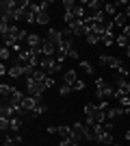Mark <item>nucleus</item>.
Instances as JSON below:
<instances>
[{
  "label": "nucleus",
  "mask_w": 130,
  "mask_h": 146,
  "mask_svg": "<svg viewBox=\"0 0 130 146\" xmlns=\"http://www.w3.org/2000/svg\"><path fill=\"white\" fill-rule=\"evenodd\" d=\"M95 94H98L100 98H104V100H106V98L115 96V90H113V87L108 85L102 76H98V79H95Z\"/></svg>",
  "instance_id": "1"
},
{
  "label": "nucleus",
  "mask_w": 130,
  "mask_h": 146,
  "mask_svg": "<svg viewBox=\"0 0 130 146\" xmlns=\"http://www.w3.org/2000/svg\"><path fill=\"white\" fill-rule=\"evenodd\" d=\"M39 68H41V70L48 74V76H54V74L61 70V61L52 59V57H43V59H41V66H39Z\"/></svg>",
  "instance_id": "2"
},
{
  "label": "nucleus",
  "mask_w": 130,
  "mask_h": 146,
  "mask_svg": "<svg viewBox=\"0 0 130 146\" xmlns=\"http://www.w3.org/2000/svg\"><path fill=\"white\" fill-rule=\"evenodd\" d=\"M20 7V2H15V0H2L0 2V11H2V15H11L15 13V9Z\"/></svg>",
  "instance_id": "3"
},
{
  "label": "nucleus",
  "mask_w": 130,
  "mask_h": 146,
  "mask_svg": "<svg viewBox=\"0 0 130 146\" xmlns=\"http://www.w3.org/2000/svg\"><path fill=\"white\" fill-rule=\"evenodd\" d=\"M48 42H52V44L56 46V50H59V46H61V44L65 42V35H63V31L50 29V31H48Z\"/></svg>",
  "instance_id": "4"
},
{
  "label": "nucleus",
  "mask_w": 130,
  "mask_h": 146,
  "mask_svg": "<svg viewBox=\"0 0 130 146\" xmlns=\"http://www.w3.org/2000/svg\"><path fill=\"white\" fill-rule=\"evenodd\" d=\"M85 133H87V127L85 122H76L74 127H72V140H85Z\"/></svg>",
  "instance_id": "5"
},
{
  "label": "nucleus",
  "mask_w": 130,
  "mask_h": 146,
  "mask_svg": "<svg viewBox=\"0 0 130 146\" xmlns=\"http://www.w3.org/2000/svg\"><path fill=\"white\" fill-rule=\"evenodd\" d=\"M26 44H28V48H31V50H41L43 39H41L39 35H35V33H31V35H28V39H26Z\"/></svg>",
  "instance_id": "6"
},
{
  "label": "nucleus",
  "mask_w": 130,
  "mask_h": 146,
  "mask_svg": "<svg viewBox=\"0 0 130 146\" xmlns=\"http://www.w3.org/2000/svg\"><path fill=\"white\" fill-rule=\"evenodd\" d=\"M54 50H56L54 44L48 42V39H43V44H41V55L43 57H52V55H54Z\"/></svg>",
  "instance_id": "7"
},
{
  "label": "nucleus",
  "mask_w": 130,
  "mask_h": 146,
  "mask_svg": "<svg viewBox=\"0 0 130 146\" xmlns=\"http://www.w3.org/2000/svg\"><path fill=\"white\" fill-rule=\"evenodd\" d=\"M13 90H15V87H11V85H5V83L0 85V94H2V103H9V100H11V96H13Z\"/></svg>",
  "instance_id": "8"
},
{
  "label": "nucleus",
  "mask_w": 130,
  "mask_h": 146,
  "mask_svg": "<svg viewBox=\"0 0 130 146\" xmlns=\"http://www.w3.org/2000/svg\"><path fill=\"white\" fill-rule=\"evenodd\" d=\"M63 81H65V85L74 87V83L78 81V74H76L74 70H67V72H65V76H63Z\"/></svg>",
  "instance_id": "9"
},
{
  "label": "nucleus",
  "mask_w": 130,
  "mask_h": 146,
  "mask_svg": "<svg viewBox=\"0 0 130 146\" xmlns=\"http://www.w3.org/2000/svg\"><path fill=\"white\" fill-rule=\"evenodd\" d=\"M7 74H9L11 79H22V76H24V70H22V68H20V66H11V68H9V72H7Z\"/></svg>",
  "instance_id": "10"
},
{
  "label": "nucleus",
  "mask_w": 130,
  "mask_h": 146,
  "mask_svg": "<svg viewBox=\"0 0 130 146\" xmlns=\"http://www.w3.org/2000/svg\"><path fill=\"white\" fill-rule=\"evenodd\" d=\"M122 113H126V111H124V107H111V109L106 111V118H108V120H113V118L122 116Z\"/></svg>",
  "instance_id": "11"
},
{
  "label": "nucleus",
  "mask_w": 130,
  "mask_h": 146,
  "mask_svg": "<svg viewBox=\"0 0 130 146\" xmlns=\"http://www.w3.org/2000/svg\"><path fill=\"white\" fill-rule=\"evenodd\" d=\"M48 22H50V13L48 11H39L37 13V20H35V24H48Z\"/></svg>",
  "instance_id": "12"
},
{
  "label": "nucleus",
  "mask_w": 130,
  "mask_h": 146,
  "mask_svg": "<svg viewBox=\"0 0 130 146\" xmlns=\"http://www.w3.org/2000/svg\"><path fill=\"white\" fill-rule=\"evenodd\" d=\"M115 44H117V46H122V48H128V46H130V35L119 33V35H117V42H115Z\"/></svg>",
  "instance_id": "13"
},
{
  "label": "nucleus",
  "mask_w": 130,
  "mask_h": 146,
  "mask_svg": "<svg viewBox=\"0 0 130 146\" xmlns=\"http://www.w3.org/2000/svg\"><path fill=\"white\" fill-rule=\"evenodd\" d=\"M113 24L119 26V29H126V26H128V24H126V15H124V13H117V15L113 18Z\"/></svg>",
  "instance_id": "14"
},
{
  "label": "nucleus",
  "mask_w": 130,
  "mask_h": 146,
  "mask_svg": "<svg viewBox=\"0 0 130 146\" xmlns=\"http://www.w3.org/2000/svg\"><path fill=\"white\" fill-rule=\"evenodd\" d=\"M100 144H115V140H113V133H111V131H106V133H102V135H100Z\"/></svg>",
  "instance_id": "15"
},
{
  "label": "nucleus",
  "mask_w": 130,
  "mask_h": 146,
  "mask_svg": "<svg viewBox=\"0 0 130 146\" xmlns=\"http://www.w3.org/2000/svg\"><path fill=\"white\" fill-rule=\"evenodd\" d=\"M85 39H87V44H89V46H95L98 42H102V37H100L98 33H93V31H91V33H89V35L85 37Z\"/></svg>",
  "instance_id": "16"
},
{
  "label": "nucleus",
  "mask_w": 130,
  "mask_h": 146,
  "mask_svg": "<svg viewBox=\"0 0 130 146\" xmlns=\"http://www.w3.org/2000/svg\"><path fill=\"white\" fill-rule=\"evenodd\" d=\"M104 13H106V15H113V18H115V15H117V7H115V2H106V5H104Z\"/></svg>",
  "instance_id": "17"
},
{
  "label": "nucleus",
  "mask_w": 130,
  "mask_h": 146,
  "mask_svg": "<svg viewBox=\"0 0 130 146\" xmlns=\"http://www.w3.org/2000/svg\"><path fill=\"white\" fill-rule=\"evenodd\" d=\"M117 42V37L113 35V31L111 33H104V35H102V44H106V46H111V44H115Z\"/></svg>",
  "instance_id": "18"
},
{
  "label": "nucleus",
  "mask_w": 130,
  "mask_h": 146,
  "mask_svg": "<svg viewBox=\"0 0 130 146\" xmlns=\"http://www.w3.org/2000/svg\"><path fill=\"white\" fill-rule=\"evenodd\" d=\"M59 135H61V140H67V137H72V127H59Z\"/></svg>",
  "instance_id": "19"
},
{
  "label": "nucleus",
  "mask_w": 130,
  "mask_h": 146,
  "mask_svg": "<svg viewBox=\"0 0 130 146\" xmlns=\"http://www.w3.org/2000/svg\"><path fill=\"white\" fill-rule=\"evenodd\" d=\"M20 127H22V122H20V116L11 118V131H15V133H20Z\"/></svg>",
  "instance_id": "20"
},
{
  "label": "nucleus",
  "mask_w": 130,
  "mask_h": 146,
  "mask_svg": "<svg viewBox=\"0 0 130 146\" xmlns=\"http://www.w3.org/2000/svg\"><path fill=\"white\" fill-rule=\"evenodd\" d=\"M9 55H11V48H7V46H2V48H0V59H2V63H5V61L9 59Z\"/></svg>",
  "instance_id": "21"
},
{
  "label": "nucleus",
  "mask_w": 130,
  "mask_h": 146,
  "mask_svg": "<svg viewBox=\"0 0 130 146\" xmlns=\"http://www.w3.org/2000/svg\"><path fill=\"white\" fill-rule=\"evenodd\" d=\"M46 111H48V107H46V105H43V103H39V107H37V109H35V111H33L31 116H43Z\"/></svg>",
  "instance_id": "22"
},
{
  "label": "nucleus",
  "mask_w": 130,
  "mask_h": 146,
  "mask_svg": "<svg viewBox=\"0 0 130 146\" xmlns=\"http://www.w3.org/2000/svg\"><path fill=\"white\" fill-rule=\"evenodd\" d=\"M80 68H82V70H85L87 74H91V72H93V66H91V63H89V61H80Z\"/></svg>",
  "instance_id": "23"
},
{
  "label": "nucleus",
  "mask_w": 130,
  "mask_h": 146,
  "mask_svg": "<svg viewBox=\"0 0 130 146\" xmlns=\"http://www.w3.org/2000/svg\"><path fill=\"white\" fill-rule=\"evenodd\" d=\"M59 146H78V142L72 140V137H67V140H61V144Z\"/></svg>",
  "instance_id": "24"
},
{
  "label": "nucleus",
  "mask_w": 130,
  "mask_h": 146,
  "mask_svg": "<svg viewBox=\"0 0 130 146\" xmlns=\"http://www.w3.org/2000/svg\"><path fill=\"white\" fill-rule=\"evenodd\" d=\"M72 90H76V92H82V90H85V81H82V79H78V81L74 83V87H72Z\"/></svg>",
  "instance_id": "25"
},
{
  "label": "nucleus",
  "mask_w": 130,
  "mask_h": 146,
  "mask_svg": "<svg viewBox=\"0 0 130 146\" xmlns=\"http://www.w3.org/2000/svg\"><path fill=\"white\" fill-rule=\"evenodd\" d=\"M69 92H72V87H69V85H65V83H63V85H61V90H59V94H61V96H67Z\"/></svg>",
  "instance_id": "26"
},
{
  "label": "nucleus",
  "mask_w": 130,
  "mask_h": 146,
  "mask_svg": "<svg viewBox=\"0 0 130 146\" xmlns=\"http://www.w3.org/2000/svg\"><path fill=\"white\" fill-rule=\"evenodd\" d=\"M15 142H18V140H15V137H9V135H7L5 140H2V146H13V144H15Z\"/></svg>",
  "instance_id": "27"
},
{
  "label": "nucleus",
  "mask_w": 130,
  "mask_h": 146,
  "mask_svg": "<svg viewBox=\"0 0 130 146\" xmlns=\"http://www.w3.org/2000/svg\"><path fill=\"white\" fill-rule=\"evenodd\" d=\"M108 59H111V57H106V55H100V57H98V63H100V66H108Z\"/></svg>",
  "instance_id": "28"
},
{
  "label": "nucleus",
  "mask_w": 130,
  "mask_h": 146,
  "mask_svg": "<svg viewBox=\"0 0 130 146\" xmlns=\"http://www.w3.org/2000/svg\"><path fill=\"white\" fill-rule=\"evenodd\" d=\"M67 59H78V50L72 48V50H69V55H67Z\"/></svg>",
  "instance_id": "29"
},
{
  "label": "nucleus",
  "mask_w": 130,
  "mask_h": 146,
  "mask_svg": "<svg viewBox=\"0 0 130 146\" xmlns=\"http://www.w3.org/2000/svg\"><path fill=\"white\" fill-rule=\"evenodd\" d=\"M46 131H48L50 135H54V133H59V127H48V129H46Z\"/></svg>",
  "instance_id": "30"
},
{
  "label": "nucleus",
  "mask_w": 130,
  "mask_h": 146,
  "mask_svg": "<svg viewBox=\"0 0 130 146\" xmlns=\"http://www.w3.org/2000/svg\"><path fill=\"white\" fill-rule=\"evenodd\" d=\"M124 15H126V18H130V5L126 7V9H124Z\"/></svg>",
  "instance_id": "31"
},
{
  "label": "nucleus",
  "mask_w": 130,
  "mask_h": 146,
  "mask_svg": "<svg viewBox=\"0 0 130 146\" xmlns=\"http://www.w3.org/2000/svg\"><path fill=\"white\" fill-rule=\"evenodd\" d=\"M124 92H126V94L130 96V83H126V85H124Z\"/></svg>",
  "instance_id": "32"
},
{
  "label": "nucleus",
  "mask_w": 130,
  "mask_h": 146,
  "mask_svg": "<svg viewBox=\"0 0 130 146\" xmlns=\"http://www.w3.org/2000/svg\"><path fill=\"white\" fill-rule=\"evenodd\" d=\"M126 140H130V129H126Z\"/></svg>",
  "instance_id": "33"
},
{
  "label": "nucleus",
  "mask_w": 130,
  "mask_h": 146,
  "mask_svg": "<svg viewBox=\"0 0 130 146\" xmlns=\"http://www.w3.org/2000/svg\"><path fill=\"white\" fill-rule=\"evenodd\" d=\"M126 55H128V57H130V46H128V48H126Z\"/></svg>",
  "instance_id": "34"
},
{
  "label": "nucleus",
  "mask_w": 130,
  "mask_h": 146,
  "mask_svg": "<svg viewBox=\"0 0 130 146\" xmlns=\"http://www.w3.org/2000/svg\"><path fill=\"white\" fill-rule=\"evenodd\" d=\"M128 74H130V66H128Z\"/></svg>",
  "instance_id": "35"
},
{
  "label": "nucleus",
  "mask_w": 130,
  "mask_h": 146,
  "mask_svg": "<svg viewBox=\"0 0 130 146\" xmlns=\"http://www.w3.org/2000/svg\"><path fill=\"white\" fill-rule=\"evenodd\" d=\"M113 146H117V144H113Z\"/></svg>",
  "instance_id": "36"
}]
</instances>
